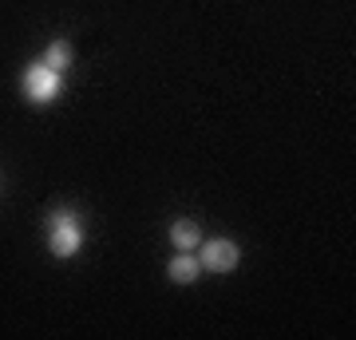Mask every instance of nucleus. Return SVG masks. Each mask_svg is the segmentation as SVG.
Instances as JSON below:
<instances>
[{"label":"nucleus","mask_w":356,"mask_h":340,"mask_svg":"<svg viewBox=\"0 0 356 340\" xmlns=\"http://www.w3.org/2000/svg\"><path fill=\"white\" fill-rule=\"evenodd\" d=\"M48 245H51V253H56V257H76L79 245H83V229H79L76 214H51Z\"/></svg>","instance_id":"f257e3e1"},{"label":"nucleus","mask_w":356,"mask_h":340,"mask_svg":"<svg viewBox=\"0 0 356 340\" xmlns=\"http://www.w3.org/2000/svg\"><path fill=\"white\" fill-rule=\"evenodd\" d=\"M60 88H64L60 72H51V67H44V63H32V67L24 72V95L32 103H51L56 95H60Z\"/></svg>","instance_id":"7ed1b4c3"},{"label":"nucleus","mask_w":356,"mask_h":340,"mask_svg":"<svg viewBox=\"0 0 356 340\" xmlns=\"http://www.w3.org/2000/svg\"><path fill=\"white\" fill-rule=\"evenodd\" d=\"M238 261H242V250L229 238H210L198 245V265L210 273H229V269H238Z\"/></svg>","instance_id":"f03ea898"},{"label":"nucleus","mask_w":356,"mask_h":340,"mask_svg":"<svg viewBox=\"0 0 356 340\" xmlns=\"http://www.w3.org/2000/svg\"><path fill=\"white\" fill-rule=\"evenodd\" d=\"M44 67H51V72H67L72 67V44L67 40H56V44H48V51H44Z\"/></svg>","instance_id":"423d86ee"},{"label":"nucleus","mask_w":356,"mask_h":340,"mask_svg":"<svg viewBox=\"0 0 356 340\" xmlns=\"http://www.w3.org/2000/svg\"><path fill=\"white\" fill-rule=\"evenodd\" d=\"M170 245H175V250H186V253L198 250V245H202V229H198V222L178 218L175 226H170Z\"/></svg>","instance_id":"39448f33"},{"label":"nucleus","mask_w":356,"mask_h":340,"mask_svg":"<svg viewBox=\"0 0 356 340\" xmlns=\"http://www.w3.org/2000/svg\"><path fill=\"white\" fill-rule=\"evenodd\" d=\"M198 273H202V265H198V257L186 253V250H178L175 257H170V265H166V277L175 281V285H194Z\"/></svg>","instance_id":"20e7f679"}]
</instances>
